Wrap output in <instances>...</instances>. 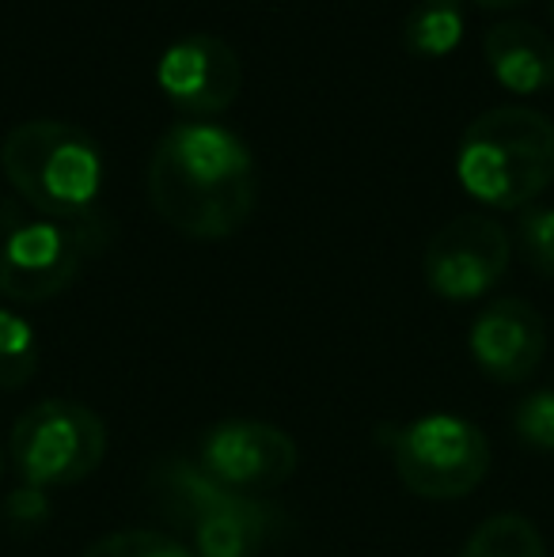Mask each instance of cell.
Wrapping results in <instances>:
<instances>
[{
	"mask_svg": "<svg viewBox=\"0 0 554 557\" xmlns=\"http://www.w3.org/2000/svg\"><path fill=\"white\" fill-rule=\"evenodd\" d=\"M229 497H236L232 490H224L217 478H209L206 470L198 467V459H163L160 467L152 470V500L171 523L190 531L194 523L206 512H213L217 505H224Z\"/></svg>",
	"mask_w": 554,
	"mask_h": 557,
	"instance_id": "cell-13",
	"label": "cell"
},
{
	"mask_svg": "<svg viewBox=\"0 0 554 557\" xmlns=\"http://www.w3.org/2000/svg\"><path fill=\"white\" fill-rule=\"evenodd\" d=\"M156 84L175 111L209 122L244 91V61L221 35H183L156 61Z\"/></svg>",
	"mask_w": 554,
	"mask_h": 557,
	"instance_id": "cell-9",
	"label": "cell"
},
{
	"mask_svg": "<svg viewBox=\"0 0 554 557\" xmlns=\"http://www.w3.org/2000/svg\"><path fill=\"white\" fill-rule=\"evenodd\" d=\"M38 372V334L20 311L0 308V391H20Z\"/></svg>",
	"mask_w": 554,
	"mask_h": 557,
	"instance_id": "cell-16",
	"label": "cell"
},
{
	"mask_svg": "<svg viewBox=\"0 0 554 557\" xmlns=\"http://www.w3.org/2000/svg\"><path fill=\"white\" fill-rule=\"evenodd\" d=\"M467 345L482 375L497 383H525L547 357V323L528 300L505 296L475 315Z\"/></svg>",
	"mask_w": 554,
	"mask_h": 557,
	"instance_id": "cell-10",
	"label": "cell"
},
{
	"mask_svg": "<svg viewBox=\"0 0 554 557\" xmlns=\"http://www.w3.org/2000/svg\"><path fill=\"white\" fill-rule=\"evenodd\" d=\"M513 433L535 451H554V391H535L513 410Z\"/></svg>",
	"mask_w": 554,
	"mask_h": 557,
	"instance_id": "cell-19",
	"label": "cell"
},
{
	"mask_svg": "<svg viewBox=\"0 0 554 557\" xmlns=\"http://www.w3.org/2000/svg\"><path fill=\"white\" fill-rule=\"evenodd\" d=\"M456 178L475 201L528 209L554 183V122L532 107H490L464 129Z\"/></svg>",
	"mask_w": 554,
	"mask_h": 557,
	"instance_id": "cell-3",
	"label": "cell"
},
{
	"mask_svg": "<svg viewBox=\"0 0 554 557\" xmlns=\"http://www.w3.org/2000/svg\"><path fill=\"white\" fill-rule=\"evenodd\" d=\"M103 171V148L73 122L30 117L0 140V175L35 216L81 221L96 213Z\"/></svg>",
	"mask_w": 554,
	"mask_h": 557,
	"instance_id": "cell-2",
	"label": "cell"
},
{
	"mask_svg": "<svg viewBox=\"0 0 554 557\" xmlns=\"http://www.w3.org/2000/svg\"><path fill=\"white\" fill-rule=\"evenodd\" d=\"M259 168L239 133L183 117L148 156V206L168 227L198 243L232 239L255 213Z\"/></svg>",
	"mask_w": 554,
	"mask_h": 557,
	"instance_id": "cell-1",
	"label": "cell"
},
{
	"mask_svg": "<svg viewBox=\"0 0 554 557\" xmlns=\"http://www.w3.org/2000/svg\"><path fill=\"white\" fill-rule=\"evenodd\" d=\"M479 8H487V12H509V8H520L528 4V0H475Z\"/></svg>",
	"mask_w": 554,
	"mask_h": 557,
	"instance_id": "cell-21",
	"label": "cell"
},
{
	"mask_svg": "<svg viewBox=\"0 0 554 557\" xmlns=\"http://www.w3.org/2000/svg\"><path fill=\"white\" fill-rule=\"evenodd\" d=\"M547 12H551V27H554V0H551V4H547Z\"/></svg>",
	"mask_w": 554,
	"mask_h": 557,
	"instance_id": "cell-23",
	"label": "cell"
},
{
	"mask_svg": "<svg viewBox=\"0 0 554 557\" xmlns=\"http://www.w3.org/2000/svg\"><path fill=\"white\" fill-rule=\"evenodd\" d=\"M114 239V224L103 209L81 221L15 216L0 232V296L12 304H46L61 296L81 270Z\"/></svg>",
	"mask_w": 554,
	"mask_h": 557,
	"instance_id": "cell-4",
	"label": "cell"
},
{
	"mask_svg": "<svg viewBox=\"0 0 554 557\" xmlns=\"http://www.w3.org/2000/svg\"><path fill=\"white\" fill-rule=\"evenodd\" d=\"M517 247L540 277L554 281V206H528L517 221Z\"/></svg>",
	"mask_w": 554,
	"mask_h": 557,
	"instance_id": "cell-18",
	"label": "cell"
},
{
	"mask_svg": "<svg viewBox=\"0 0 554 557\" xmlns=\"http://www.w3.org/2000/svg\"><path fill=\"white\" fill-rule=\"evenodd\" d=\"M513 262V239L490 213H459L426 243V285L441 300H482Z\"/></svg>",
	"mask_w": 554,
	"mask_h": 557,
	"instance_id": "cell-7",
	"label": "cell"
},
{
	"mask_svg": "<svg viewBox=\"0 0 554 557\" xmlns=\"http://www.w3.org/2000/svg\"><path fill=\"white\" fill-rule=\"evenodd\" d=\"M487 69L513 96H540L554 84V42L528 20H502L482 38Z\"/></svg>",
	"mask_w": 554,
	"mask_h": 557,
	"instance_id": "cell-11",
	"label": "cell"
},
{
	"mask_svg": "<svg viewBox=\"0 0 554 557\" xmlns=\"http://www.w3.org/2000/svg\"><path fill=\"white\" fill-rule=\"evenodd\" d=\"M459 557H547V546L528 516L497 512L475 528Z\"/></svg>",
	"mask_w": 554,
	"mask_h": 557,
	"instance_id": "cell-15",
	"label": "cell"
},
{
	"mask_svg": "<svg viewBox=\"0 0 554 557\" xmlns=\"http://www.w3.org/2000/svg\"><path fill=\"white\" fill-rule=\"evenodd\" d=\"M403 42L415 58H448L464 42V0H418L403 23Z\"/></svg>",
	"mask_w": 554,
	"mask_h": 557,
	"instance_id": "cell-14",
	"label": "cell"
},
{
	"mask_svg": "<svg viewBox=\"0 0 554 557\" xmlns=\"http://www.w3.org/2000/svg\"><path fill=\"white\" fill-rule=\"evenodd\" d=\"M107 455V425L96 410L69 398H46L23 410L8 436L20 482L38 490H65L99 470Z\"/></svg>",
	"mask_w": 554,
	"mask_h": 557,
	"instance_id": "cell-6",
	"label": "cell"
},
{
	"mask_svg": "<svg viewBox=\"0 0 554 557\" xmlns=\"http://www.w3.org/2000/svg\"><path fill=\"white\" fill-rule=\"evenodd\" d=\"M377 441L399 482L426 500H459L490 474L487 433L456 413H426L403 425H384Z\"/></svg>",
	"mask_w": 554,
	"mask_h": 557,
	"instance_id": "cell-5",
	"label": "cell"
},
{
	"mask_svg": "<svg viewBox=\"0 0 554 557\" xmlns=\"http://www.w3.org/2000/svg\"><path fill=\"white\" fill-rule=\"evenodd\" d=\"M296 444L270 421H221L198 444V467L232 493L259 497L285 485L296 470Z\"/></svg>",
	"mask_w": 554,
	"mask_h": 557,
	"instance_id": "cell-8",
	"label": "cell"
},
{
	"mask_svg": "<svg viewBox=\"0 0 554 557\" xmlns=\"http://www.w3.org/2000/svg\"><path fill=\"white\" fill-rule=\"evenodd\" d=\"M0 512H4V520L12 531H42L53 516V505H50V493L46 490L20 482L4 497V508H0Z\"/></svg>",
	"mask_w": 554,
	"mask_h": 557,
	"instance_id": "cell-20",
	"label": "cell"
},
{
	"mask_svg": "<svg viewBox=\"0 0 554 557\" xmlns=\"http://www.w3.org/2000/svg\"><path fill=\"white\" fill-rule=\"evenodd\" d=\"M0 478H4V447H0Z\"/></svg>",
	"mask_w": 554,
	"mask_h": 557,
	"instance_id": "cell-22",
	"label": "cell"
},
{
	"mask_svg": "<svg viewBox=\"0 0 554 557\" xmlns=\"http://www.w3.org/2000/svg\"><path fill=\"white\" fill-rule=\"evenodd\" d=\"M281 531V508L262 497H229L190 528L194 557H255Z\"/></svg>",
	"mask_w": 554,
	"mask_h": 557,
	"instance_id": "cell-12",
	"label": "cell"
},
{
	"mask_svg": "<svg viewBox=\"0 0 554 557\" xmlns=\"http://www.w3.org/2000/svg\"><path fill=\"white\" fill-rule=\"evenodd\" d=\"M84 557H194L178 539L163 535V531H148V528H130V531H114L103 535L99 543H91Z\"/></svg>",
	"mask_w": 554,
	"mask_h": 557,
	"instance_id": "cell-17",
	"label": "cell"
}]
</instances>
